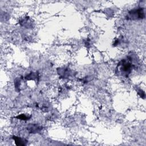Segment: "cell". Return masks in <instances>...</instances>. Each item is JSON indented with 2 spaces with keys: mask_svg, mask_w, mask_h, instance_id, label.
Returning <instances> with one entry per match:
<instances>
[{
  "mask_svg": "<svg viewBox=\"0 0 146 146\" xmlns=\"http://www.w3.org/2000/svg\"><path fill=\"white\" fill-rule=\"evenodd\" d=\"M132 59L131 56H127V59H123L118 63L116 70H118L122 76L128 78L131 74L134 64L132 62Z\"/></svg>",
  "mask_w": 146,
  "mask_h": 146,
  "instance_id": "1",
  "label": "cell"
},
{
  "mask_svg": "<svg viewBox=\"0 0 146 146\" xmlns=\"http://www.w3.org/2000/svg\"><path fill=\"white\" fill-rule=\"evenodd\" d=\"M144 18V9L141 7L130 10L126 15V19L128 20H140Z\"/></svg>",
  "mask_w": 146,
  "mask_h": 146,
  "instance_id": "2",
  "label": "cell"
},
{
  "mask_svg": "<svg viewBox=\"0 0 146 146\" xmlns=\"http://www.w3.org/2000/svg\"><path fill=\"white\" fill-rule=\"evenodd\" d=\"M42 129V127L38 124H29L27 127V130L29 132V133H35L39 132Z\"/></svg>",
  "mask_w": 146,
  "mask_h": 146,
  "instance_id": "3",
  "label": "cell"
},
{
  "mask_svg": "<svg viewBox=\"0 0 146 146\" xmlns=\"http://www.w3.org/2000/svg\"><path fill=\"white\" fill-rule=\"evenodd\" d=\"M13 139L15 141V143L17 145H21V146L25 145L27 141L25 139H22L21 137L16 136H13Z\"/></svg>",
  "mask_w": 146,
  "mask_h": 146,
  "instance_id": "4",
  "label": "cell"
},
{
  "mask_svg": "<svg viewBox=\"0 0 146 146\" xmlns=\"http://www.w3.org/2000/svg\"><path fill=\"white\" fill-rule=\"evenodd\" d=\"M31 117V116H27L25 114H21L20 115L18 116L17 117V118L19 119H21V120H29L30 118Z\"/></svg>",
  "mask_w": 146,
  "mask_h": 146,
  "instance_id": "5",
  "label": "cell"
},
{
  "mask_svg": "<svg viewBox=\"0 0 146 146\" xmlns=\"http://www.w3.org/2000/svg\"><path fill=\"white\" fill-rule=\"evenodd\" d=\"M138 94H139V95L142 98H143V99H144L145 98V93H144V92L143 91V90H138Z\"/></svg>",
  "mask_w": 146,
  "mask_h": 146,
  "instance_id": "6",
  "label": "cell"
}]
</instances>
